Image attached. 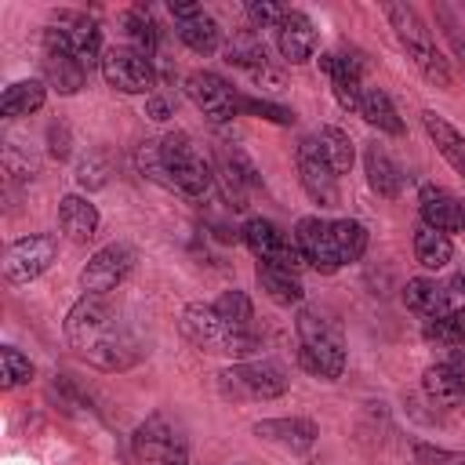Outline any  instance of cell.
Returning a JSON list of instances; mask_svg holds the SVG:
<instances>
[{"mask_svg":"<svg viewBox=\"0 0 465 465\" xmlns=\"http://www.w3.org/2000/svg\"><path fill=\"white\" fill-rule=\"evenodd\" d=\"M65 341L102 371H127L142 360V345L116 316L105 294H80L65 312Z\"/></svg>","mask_w":465,"mask_h":465,"instance_id":"1","label":"cell"},{"mask_svg":"<svg viewBox=\"0 0 465 465\" xmlns=\"http://www.w3.org/2000/svg\"><path fill=\"white\" fill-rule=\"evenodd\" d=\"M294 334H298V363L323 378V381H334L341 378L345 371V338H341V327L320 312V309H302L298 320H294Z\"/></svg>","mask_w":465,"mask_h":465,"instance_id":"2","label":"cell"},{"mask_svg":"<svg viewBox=\"0 0 465 465\" xmlns=\"http://www.w3.org/2000/svg\"><path fill=\"white\" fill-rule=\"evenodd\" d=\"M385 18H389V25H392L400 47H403L407 58L414 62V69H418L429 84H436V87H450V84H454V73H450L443 51L436 47L429 22H425L411 4H385Z\"/></svg>","mask_w":465,"mask_h":465,"instance_id":"3","label":"cell"},{"mask_svg":"<svg viewBox=\"0 0 465 465\" xmlns=\"http://www.w3.org/2000/svg\"><path fill=\"white\" fill-rule=\"evenodd\" d=\"M182 334L200 349V352H214V356H251L258 349V334L251 327H232L229 320L218 316V309L211 302H193L182 309L178 320Z\"/></svg>","mask_w":465,"mask_h":465,"instance_id":"4","label":"cell"},{"mask_svg":"<svg viewBox=\"0 0 465 465\" xmlns=\"http://www.w3.org/2000/svg\"><path fill=\"white\" fill-rule=\"evenodd\" d=\"M160 156H163V171L171 178V189L193 200H203L214 185V171L203 160V153L196 149V142L185 131H171L160 138Z\"/></svg>","mask_w":465,"mask_h":465,"instance_id":"5","label":"cell"},{"mask_svg":"<svg viewBox=\"0 0 465 465\" xmlns=\"http://www.w3.org/2000/svg\"><path fill=\"white\" fill-rule=\"evenodd\" d=\"M291 389V378L272 360H243L218 374V392L232 403H254V400H276Z\"/></svg>","mask_w":465,"mask_h":465,"instance_id":"6","label":"cell"},{"mask_svg":"<svg viewBox=\"0 0 465 465\" xmlns=\"http://www.w3.org/2000/svg\"><path fill=\"white\" fill-rule=\"evenodd\" d=\"M131 443L142 465H189V436L174 414H149L134 429Z\"/></svg>","mask_w":465,"mask_h":465,"instance_id":"7","label":"cell"},{"mask_svg":"<svg viewBox=\"0 0 465 465\" xmlns=\"http://www.w3.org/2000/svg\"><path fill=\"white\" fill-rule=\"evenodd\" d=\"M44 44L73 54L84 69L94 65V62H102V54H105L98 22L87 18V15H80V11H62L58 15V25H47L44 29Z\"/></svg>","mask_w":465,"mask_h":465,"instance_id":"8","label":"cell"},{"mask_svg":"<svg viewBox=\"0 0 465 465\" xmlns=\"http://www.w3.org/2000/svg\"><path fill=\"white\" fill-rule=\"evenodd\" d=\"M185 94L211 124H229L243 113V94H236V87L214 69H193L185 76Z\"/></svg>","mask_w":465,"mask_h":465,"instance_id":"9","label":"cell"},{"mask_svg":"<svg viewBox=\"0 0 465 465\" xmlns=\"http://www.w3.org/2000/svg\"><path fill=\"white\" fill-rule=\"evenodd\" d=\"M247 251L262 262V265H280V269H291V272H302L305 269V258L294 243L291 232H283L276 222L269 218H247L243 229H240Z\"/></svg>","mask_w":465,"mask_h":465,"instance_id":"10","label":"cell"},{"mask_svg":"<svg viewBox=\"0 0 465 465\" xmlns=\"http://www.w3.org/2000/svg\"><path fill=\"white\" fill-rule=\"evenodd\" d=\"M134 262H138V251H134L131 243H124V240L98 247V251L87 258V265L80 269V287H84V294H105V298H109V294L131 276Z\"/></svg>","mask_w":465,"mask_h":465,"instance_id":"11","label":"cell"},{"mask_svg":"<svg viewBox=\"0 0 465 465\" xmlns=\"http://www.w3.org/2000/svg\"><path fill=\"white\" fill-rule=\"evenodd\" d=\"M105 84L113 91H124V94H149L156 87V69H153V58L120 44V47H105L102 62H98Z\"/></svg>","mask_w":465,"mask_h":465,"instance_id":"12","label":"cell"},{"mask_svg":"<svg viewBox=\"0 0 465 465\" xmlns=\"http://www.w3.org/2000/svg\"><path fill=\"white\" fill-rule=\"evenodd\" d=\"M54 254H58V240L51 232L18 236L4 251V276L11 283H29V280H36V276H44L51 269Z\"/></svg>","mask_w":465,"mask_h":465,"instance_id":"13","label":"cell"},{"mask_svg":"<svg viewBox=\"0 0 465 465\" xmlns=\"http://www.w3.org/2000/svg\"><path fill=\"white\" fill-rule=\"evenodd\" d=\"M291 236H294L305 265H312L320 272H338L341 269V258H338V247H334V232H331V218L305 214V218L294 222Z\"/></svg>","mask_w":465,"mask_h":465,"instance_id":"14","label":"cell"},{"mask_svg":"<svg viewBox=\"0 0 465 465\" xmlns=\"http://www.w3.org/2000/svg\"><path fill=\"white\" fill-rule=\"evenodd\" d=\"M294 163H298V182H302V189L309 193V200H316L320 207H334V203H338V174H334L331 163L320 156L312 134L298 142Z\"/></svg>","mask_w":465,"mask_h":465,"instance_id":"15","label":"cell"},{"mask_svg":"<svg viewBox=\"0 0 465 465\" xmlns=\"http://www.w3.org/2000/svg\"><path fill=\"white\" fill-rule=\"evenodd\" d=\"M320 69L331 76V91H334L338 105L360 113V102L367 91L363 87V58L345 54V51H327V54H320Z\"/></svg>","mask_w":465,"mask_h":465,"instance_id":"16","label":"cell"},{"mask_svg":"<svg viewBox=\"0 0 465 465\" xmlns=\"http://www.w3.org/2000/svg\"><path fill=\"white\" fill-rule=\"evenodd\" d=\"M251 432L287 454H309L320 440V425L309 418H262L251 425Z\"/></svg>","mask_w":465,"mask_h":465,"instance_id":"17","label":"cell"},{"mask_svg":"<svg viewBox=\"0 0 465 465\" xmlns=\"http://www.w3.org/2000/svg\"><path fill=\"white\" fill-rule=\"evenodd\" d=\"M272 33H276V47H280L283 62L302 65V62H309V58L316 54L320 33H316V25H312V18H309L305 11L287 7V11H283V18L272 25Z\"/></svg>","mask_w":465,"mask_h":465,"instance_id":"18","label":"cell"},{"mask_svg":"<svg viewBox=\"0 0 465 465\" xmlns=\"http://www.w3.org/2000/svg\"><path fill=\"white\" fill-rule=\"evenodd\" d=\"M171 15L178 22V40L196 54H214L222 47V25L200 7V4H171Z\"/></svg>","mask_w":465,"mask_h":465,"instance_id":"19","label":"cell"},{"mask_svg":"<svg viewBox=\"0 0 465 465\" xmlns=\"http://www.w3.org/2000/svg\"><path fill=\"white\" fill-rule=\"evenodd\" d=\"M418 211H421V222L440 229V232H461L465 229V218H461V200L454 193H447L443 185L436 182H425L418 189Z\"/></svg>","mask_w":465,"mask_h":465,"instance_id":"20","label":"cell"},{"mask_svg":"<svg viewBox=\"0 0 465 465\" xmlns=\"http://www.w3.org/2000/svg\"><path fill=\"white\" fill-rule=\"evenodd\" d=\"M421 389L440 407H461L465 403V367L454 360H440V363L425 367Z\"/></svg>","mask_w":465,"mask_h":465,"instance_id":"21","label":"cell"},{"mask_svg":"<svg viewBox=\"0 0 465 465\" xmlns=\"http://www.w3.org/2000/svg\"><path fill=\"white\" fill-rule=\"evenodd\" d=\"M98 207L87 200V196H76V193H69V196H62L58 200V225H62V232L73 240V243H87L94 232H98Z\"/></svg>","mask_w":465,"mask_h":465,"instance_id":"22","label":"cell"},{"mask_svg":"<svg viewBox=\"0 0 465 465\" xmlns=\"http://www.w3.org/2000/svg\"><path fill=\"white\" fill-rule=\"evenodd\" d=\"M421 127H425V134L432 138V145L440 149V156L465 178V134H461L447 116H440L436 109H425V113H421Z\"/></svg>","mask_w":465,"mask_h":465,"instance_id":"23","label":"cell"},{"mask_svg":"<svg viewBox=\"0 0 465 465\" xmlns=\"http://www.w3.org/2000/svg\"><path fill=\"white\" fill-rule=\"evenodd\" d=\"M40 65H44V84L54 87L58 94H76L84 87V80H87V69L73 54H65L58 47H47V44H44Z\"/></svg>","mask_w":465,"mask_h":465,"instance_id":"24","label":"cell"},{"mask_svg":"<svg viewBox=\"0 0 465 465\" xmlns=\"http://www.w3.org/2000/svg\"><path fill=\"white\" fill-rule=\"evenodd\" d=\"M363 171H367V185L385 196V200H396L400 189H403V171L396 167V160L381 149V145H367L363 149Z\"/></svg>","mask_w":465,"mask_h":465,"instance_id":"25","label":"cell"},{"mask_svg":"<svg viewBox=\"0 0 465 465\" xmlns=\"http://www.w3.org/2000/svg\"><path fill=\"white\" fill-rule=\"evenodd\" d=\"M254 280H258V287L265 291V298L276 302V305H287V309H291V305H302V298H305V287H302L298 272H291V269L262 265V262H258Z\"/></svg>","mask_w":465,"mask_h":465,"instance_id":"26","label":"cell"},{"mask_svg":"<svg viewBox=\"0 0 465 465\" xmlns=\"http://www.w3.org/2000/svg\"><path fill=\"white\" fill-rule=\"evenodd\" d=\"M403 305H407L414 316H421V320H432V316L450 312V309H447V287L436 283V280H429V276L407 280V287H403Z\"/></svg>","mask_w":465,"mask_h":465,"instance_id":"27","label":"cell"},{"mask_svg":"<svg viewBox=\"0 0 465 465\" xmlns=\"http://www.w3.org/2000/svg\"><path fill=\"white\" fill-rule=\"evenodd\" d=\"M44 98H47V84L44 80H15L0 94V116L4 120L29 116V113H36L44 105Z\"/></svg>","mask_w":465,"mask_h":465,"instance_id":"28","label":"cell"},{"mask_svg":"<svg viewBox=\"0 0 465 465\" xmlns=\"http://www.w3.org/2000/svg\"><path fill=\"white\" fill-rule=\"evenodd\" d=\"M414 258H418L421 269L436 272V269H443V265L454 258V243H450L447 232H440V229H432V225L421 222V225L414 229Z\"/></svg>","mask_w":465,"mask_h":465,"instance_id":"29","label":"cell"},{"mask_svg":"<svg viewBox=\"0 0 465 465\" xmlns=\"http://www.w3.org/2000/svg\"><path fill=\"white\" fill-rule=\"evenodd\" d=\"M360 116H363L374 131H381V134H403V120H400L392 98H389L381 87H367V91H363Z\"/></svg>","mask_w":465,"mask_h":465,"instance_id":"30","label":"cell"},{"mask_svg":"<svg viewBox=\"0 0 465 465\" xmlns=\"http://www.w3.org/2000/svg\"><path fill=\"white\" fill-rule=\"evenodd\" d=\"M312 138H316V149H320V156L331 163V171H334V174H345V171L356 163L352 138H349L341 127H320Z\"/></svg>","mask_w":465,"mask_h":465,"instance_id":"31","label":"cell"},{"mask_svg":"<svg viewBox=\"0 0 465 465\" xmlns=\"http://www.w3.org/2000/svg\"><path fill=\"white\" fill-rule=\"evenodd\" d=\"M120 25H124L127 47H134V51H142V54L153 58V51H156V44H160V25L153 22V15H149L145 7H131V11L120 18Z\"/></svg>","mask_w":465,"mask_h":465,"instance_id":"32","label":"cell"},{"mask_svg":"<svg viewBox=\"0 0 465 465\" xmlns=\"http://www.w3.org/2000/svg\"><path fill=\"white\" fill-rule=\"evenodd\" d=\"M225 62L240 65V69H247V73H254V76H262L265 65H269V58H265V44L258 40V33L243 29V33H236V36L225 44Z\"/></svg>","mask_w":465,"mask_h":465,"instance_id":"33","label":"cell"},{"mask_svg":"<svg viewBox=\"0 0 465 465\" xmlns=\"http://www.w3.org/2000/svg\"><path fill=\"white\" fill-rule=\"evenodd\" d=\"M331 232H334V247H338L341 265L363 258V251H367V225L363 222H356V218H331Z\"/></svg>","mask_w":465,"mask_h":465,"instance_id":"34","label":"cell"},{"mask_svg":"<svg viewBox=\"0 0 465 465\" xmlns=\"http://www.w3.org/2000/svg\"><path fill=\"white\" fill-rule=\"evenodd\" d=\"M214 309H218V316L222 320H229L232 327H251V320H254V305H251V298L243 294V291H222L214 302H211Z\"/></svg>","mask_w":465,"mask_h":465,"instance_id":"35","label":"cell"},{"mask_svg":"<svg viewBox=\"0 0 465 465\" xmlns=\"http://www.w3.org/2000/svg\"><path fill=\"white\" fill-rule=\"evenodd\" d=\"M0 367H4V389H18V385H25L36 374L33 360L22 349H15V345H4L0 349Z\"/></svg>","mask_w":465,"mask_h":465,"instance_id":"36","label":"cell"},{"mask_svg":"<svg viewBox=\"0 0 465 465\" xmlns=\"http://www.w3.org/2000/svg\"><path fill=\"white\" fill-rule=\"evenodd\" d=\"M243 113H254V116L272 120V124H294V109L269 102V98H243Z\"/></svg>","mask_w":465,"mask_h":465,"instance_id":"37","label":"cell"},{"mask_svg":"<svg viewBox=\"0 0 465 465\" xmlns=\"http://www.w3.org/2000/svg\"><path fill=\"white\" fill-rule=\"evenodd\" d=\"M414 458H418V465H465V450H440L429 443H418Z\"/></svg>","mask_w":465,"mask_h":465,"instance_id":"38","label":"cell"},{"mask_svg":"<svg viewBox=\"0 0 465 465\" xmlns=\"http://www.w3.org/2000/svg\"><path fill=\"white\" fill-rule=\"evenodd\" d=\"M243 11H247V18L254 22V29H265V25L272 29V25L283 18V11H287V7H280V4H258V0H251Z\"/></svg>","mask_w":465,"mask_h":465,"instance_id":"39","label":"cell"},{"mask_svg":"<svg viewBox=\"0 0 465 465\" xmlns=\"http://www.w3.org/2000/svg\"><path fill=\"white\" fill-rule=\"evenodd\" d=\"M76 178H80V185H105V160L102 156H91V160H84L80 163V171H76Z\"/></svg>","mask_w":465,"mask_h":465,"instance_id":"40","label":"cell"},{"mask_svg":"<svg viewBox=\"0 0 465 465\" xmlns=\"http://www.w3.org/2000/svg\"><path fill=\"white\" fill-rule=\"evenodd\" d=\"M47 142H51V153H54L58 160H65V156H69V131H65V127L51 124V127H47Z\"/></svg>","mask_w":465,"mask_h":465,"instance_id":"41","label":"cell"},{"mask_svg":"<svg viewBox=\"0 0 465 465\" xmlns=\"http://www.w3.org/2000/svg\"><path fill=\"white\" fill-rule=\"evenodd\" d=\"M149 113H153V120H167V116H174V102L153 94V98H149Z\"/></svg>","mask_w":465,"mask_h":465,"instance_id":"42","label":"cell"},{"mask_svg":"<svg viewBox=\"0 0 465 465\" xmlns=\"http://www.w3.org/2000/svg\"><path fill=\"white\" fill-rule=\"evenodd\" d=\"M305 465H323V461H305Z\"/></svg>","mask_w":465,"mask_h":465,"instance_id":"43","label":"cell"},{"mask_svg":"<svg viewBox=\"0 0 465 465\" xmlns=\"http://www.w3.org/2000/svg\"><path fill=\"white\" fill-rule=\"evenodd\" d=\"M461 218H465V203H461Z\"/></svg>","mask_w":465,"mask_h":465,"instance_id":"44","label":"cell"}]
</instances>
